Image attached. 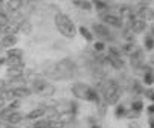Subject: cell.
I'll return each instance as SVG.
<instances>
[{
	"instance_id": "9a60e30c",
	"label": "cell",
	"mask_w": 154,
	"mask_h": 128,
	"mask_svg": "<svg viewBox=\"0 0 154 128\" xmlns=\"http://www.w3.org/2000/svg\"><path fill=\"white\" fill-rule=\"evenodd\" d=\"M21 6H23V0H6V9L8 11L17 12L18 9H21Z\"/></svg>"
},
{
	"instance_id": "4fadbf2b",
	"label": "cell",
	"mask_w": 154,
	"mask_h": 128,
	"mask_svg": "<svg viewBox=\"0 0 154 128\" xmlns=\"http://www.w3.org/2000/svg\"><path fill=\"white\" fill-rule=\"evenodd\" d=\"M18 26H20V32L21 34H25V35H29L32 32V25H31V21L28 18H21L20 21H17Z\"/></svg>"
},
{
	"instance_id": "30bf717a",
	"label": "cell",
	"mask_w": 154,
	"mask_h": 128,
	"mask_svg": "<svg viewBox=\"0 0 154 128\" xmlns=\"http://www.w3.org/2000/svg\"><path fill=\"white\" fill-rule=\"evenodd\" d=\"M0 41H2L3 49H11V47H15L18 38H17V35H5V37H2Z\"/></svg>"
},
{
	"instance_id": "7c38bea8",
	"label": "cell",
	"mask_w": 154,
	"mask_h": 128,
	"mask_svg": "<svg viewBox=\"0 0 154 128\" xmlns=\"http://www.w3.org/2000/svg\"><path fill=\"white\" fill-rule=\"evenodd\" d=\"M14 90V95H15V98L17 99H23V98H29L31 95H32V90H31V87H17V89H12Z\"/></svg>"
},
{
	"instance_id": "f546056e",
	"label": "cell",
	"mask_w": 154,
	"mask_h": 128,
	"mask_svg": "<svg viewBox=\"0 0 154 128\" xmlns=\"http://www.w3.org/2000/svg\"><path fill=\"white\" fill-rule=\"evenodd\" d=\"M41 95L45 96V98H52V96L55 95V87H54L52 84H48L46 89H45V92H43Z\"/></svg>"
},
{
	"instance_id": "ba28073f",
	"label": "cell",
	"mask_w": 154,
	"mask_h": 128,
	"mask_svg": "<svg viewBox=\"0 0 154 128\" xmlns=\"http://www.w3.org/2000/svg\"><path fill=\"white\" fill-rule=\"evenodd\" d=\"M48 84H49L48 81L37 78V79H34V81L31 82V90H32V93H38V95H41L43 92H45V89H46V85H48Z\"/></svg>"
},
{
	"instance_id": "d6a6232c",
	"label": "cell",
	"mask_w": 154,
	"mask_h": 128,
	"mask_svg": "<svg viewBox=\"0 0 154 128\" xmlns=\"http://www.w3.org/2000/svg\"><path fill=\"white\" fill-rule=\"evenodd\" d=\"M93 49H95V52L101 53V52H104V50L107 49V46H105V43H104V41H95Z\"/></svg>"
},
{
	"instance_id": "f1b7e54d",
	"label": "cell",
	"mask_w": 154,
	"mask_h": 128,
	"mask_svg": "<svg viewBox=\"0 0 154 128\" xmlns=\"http://www.w3.org/2000/svg\"><path fill=\"white\" fill-rule=\"evenodd\" d=\"M93 6H95L99 12L108 9V5H107V2H104V0H93Z\"/></svg>"
},
{
	"instance_id": "2e32d148",
	"label": "cell",
	"mask_w": 154,
	"mask_h": 128,
	"mask_svg": "<svg viewBox=\"0 0 154 128\" xmlns=\"http://www.w3.org/2000/svg\"><path fill=\"white\" fill-rule=\"evenodd\" d=\"M25 119H26V116H25L23 113H20V111L15 110V111H12L11 116L8 117V122L12 123V125H17V123H20L21 120H25Z\"/></svg>"
},
{
	"instance_id": "8d00e7d4",
	"label": "cell",
	"mask_w": 154,
	"mask_h": 128,
	"mask_svg": "<svg viewBox=\"0 0 154 128\" xmlns=\"http://www.w3.org/2000/svg\"><path fill=\"white\" fill-rule=\"evenodd\" d=\"M8 89V81L6 79H0V93H2L3 90Z\"/></svg>"
},
{
	"instance_id": "ac0fdd59",
	"label": "cell",
	"mask_w": 154,
	"mask_h": 128,
	"mask_svg": "<svg viewBox=\"0 0 154 128\" xmlns=\"http://www.w3.org/2000/svg\"><path fill=\"white\" fill-rule=\"evenodd\" d=\"M85 101H89V102H93V104H99V93L95 87H90L89 92H87V98Z\"/></svg>"
},
{
	"instance_id": "83f0119b",
	"label": "cell",
	"mask_w": 154,
	"mask_h": 128,
	"mask_svg": "<svg viewBox=\"0 0 154 128\" xmlns=\"http://www.w3.org/2000/svg\"><path fill=\"white\" fill-rule=\"evenodd\" d=\"M115 107H116V108H115V116L116 117H124L127 114V108H125L122 104H116Z\"/></svg>"
},
{
	"instance_id": "3957f363",
	"label": "cell",
	"mask_w": 154,
	"mask_h": 128,
	"mask_svg": "<svg viewBox=\"0 0 154 128\" xmlns=\"http://www.w3.org/2000/svg\"><path fill=\"white\" fill-rule=\"evenodd\" d=\"M99 18L104 25H108V26H115V28H121L122 26V18L116 14H112V12H107V11H101L99 12Z\"/></svg>"
},
{
	"instance_id": "1f68e13d",
	"label": "cell",
	"mask_w": 154,
	"mask_h": 128,
	"mask_svg": "<svg viewBox=\"0 0 154 128\" xmlns=\"http://www.w3.org/2000/svg\"><path fill=\"white\" fill-rule=\"evenodd\" d=\"M131 110H134V111H142L143 110V101H139V99H136V101H133L131 102Z\"/></svg>"
},
{
	"instance_id": "8992f818",
	"label": "cell",
	"mask_w": 154,
	"mask_h": 128,
	"mask_svg": "<svg viewBox=\"0 0 154 128\" xmlns=\"http://www.w3.org/2000/svg\"><path fill=\"white\" fill-rule=\"evenodd\" d=\"M6 75H8L9 79L23 78L25 76V66H9L6 69Z\"/></svg>"
},
{
	"instance_id": "9c48e42d",
	"label": "cell",
	"mask_w": 154,
	"mask_h": 128,
	"mask_svg": "<svg viewBox=\"0 0 154 128\" xmlns=\"http://www.w3.org/2000/svg\"><path fill=\"white\" fill-rule=\"evenodd\" d=\"M46 113H48V108H46V107H38V108L31 110V111L26 114V119H28V120H37V119L43 117Z\"/></svg>"
},
{
	"instance_id": "5bb4252c",
	"label": "cell",
	"mask_w": 154,
	"mask_h": 128,
	"mask_svg": "<svg viewBox=\"0 0 154 128\" xmlns=\"http://www.w3.org/2000/svg\"><path fill=\"white\" fill-rule=\"evenodd\" d=\"M107 56H108V55H107ZM108 64H110L113 69H116V70H121V69H124V66H125V62H124V59H122L121 56H108Z\"/></svg>"
},
{
	"instance_id": "ffe728a7",
	"label": "cell",
	"mask_w": 154,
	"mask_h": 128,
	"mask_svg": "<svg viewBox=\"0 0 154 128\" xmlns=\"http://www.w3.org/2000/svg\"><path fill=\"white\" fill-rule=\"evenodd\" d=\"M137 50V47H136V44H134V43H127V44H124L122 46V53H125V55H128V56H131V55H133L134 52Z\"/></svg>"
},
{
	"instance_id": "cb8c5ba5",
	"label": "cell",
	"mask_w": 154,
	"mask_h": 128,
	"mask_svg": "<svg viewBox=\"0 0 154 128\" xmlns=\"http://www.w3.org/2000/svg\"><path fill=\"white\" fill-rule=\"evenodd\" d=\"M6 64L9 66H25L23 64V58H17V56H6Z\"/></svg>"
},
{
	"instance_id": "44dd1931",
	"label": "cell",
	"mask_w": 154,
	"mask_h": 128,
	"mask_svg": "<svg viewBox=\"0 0 154 128\" xmlns=\"http://www.w3.org/2000/svg\"><path fill=\"white\" fill-rule=\"evenodd\" d=\"M0 96H2L6 102H11V101H14V99H17L15 98V95H14V90L11 89V87H8L6 90H3L2 93H0Z\"/></svg>"
},
{
	"instance_id": "4316f807",
	"label": "cell",
	"mask_w": 154,
	"mask_h": 128,
	"mask_svg": "<svg viewBox=\"0 0 154 128\" xmlns=\"http://www.w3.org/2000/svg\"><path fill=\"white\" fill-rule=\"evenodd\" d=\"M12 111H15V110H14V108H11L9 105L3 107V110L0 111V119H2V120H8V117L11 116V113H12Z\"/></svg>"
},
{
	"instance_id": "e575fe53",
	"label": "cell",
	"mask_w": 154,
	"mask_h": 128,
	"mask_svg": "<svg viewBox=\"0 0 154 128\" xmlns=\"http://www.w3.org/2000/svg\"><path fill=\"white\" fill-rule=\"evenodd\" d=\"M139 116H140V113L134 111V110H127V114H125V117H128V119H136Z\"/></svg>"
},
{
	"instance_id": "7402d4cb",
	"label": "cell",
	"mask_w": 154,
	"mask_h": 128,
	"mask_svg": "<svg viewBox=\"0 0 154 128\" xmlns=\"http://www.w3.org/2000/svg\"><path fill=\"white\" fill-rule=\"evenodd\" d=\"M52 122H54L52 119H40V120L34 122L32 128H49L52 125Z\"/></svg>"
},
{
	"instance_id": "60d3db41",
	"label": "cell",
	"mask_w": 154,
	"mask_h": 128,
	"mask_svg": "<svg viewBox=\"0 0 154 128\" xmlns=\"http://www.w3.org/2000/svg\"><path fill=\"white\" fill-rule=\"evenodd\" d=\"M5 104H6V101H5L2 96H0V108H3V107H5Z\"/></svg>"
},
{
	"instance_id": "d590c367",
	"label": "cell",
	"mask_w": 154,
	"mask_h": 128,
	"mask_svg": "<svg viewBox=\"0 0 154 128\" xmlns=\"http://www.w3.org/2000/svg\"><path fill=\"white\" fill-rule=\"evenodd\" d=\"M131 90L133 92H136V93H143V89L140 87V84L136 81V82H133V85H131Z\"/></svg>"
},
{
	"instance_id": "603a6c76",
	"label": "cell",
	"mask_w": 154,
	"mask_h": 128,
	"mask_svg": "<svg viewBox=\"0 0 154 128\" xmlns=\"http://www.w3.org/2000/svg\"><path fill=\"white\" fill-rule=\"evenodd\" d=\"M143 82L146 85H152L154 84V72L149 67H146V72L143 73Z\"/></svg>"
},
{
	"instance_id": "b9f144b4",
	"label": "cell",
	"mask_w": 154,
	"mask_h": 128,
	"mask_svg": "<svg viewBox=\"0 0 154 128\" xmlns=\"http://www.w3.org/2000/svg\"><path fill=\"white\" fill-rule=\"evenodd\" d=\"M149 128H154V119H149Z\"/></svg>"
},
{
	"instance_id": "e0dca14e",
	"label": "cell",
	"mask_w": 154,
	"mask_h": 128,
	"mask_svg": "<svg viewBox=\"0 0 154 128\" xmlns=\"http://www.w3.org/2000/svg\"><path fill=\"white\" fill-rule=\"evenodd\" d=\"M72 3L84 11H92L93 9V3L89 2V0H72Z\"/></svg>"
},
{
	"instance_id": "7bdbcfd3",
	"label": "cell",
	"mask_w": 154,
	"mask_h": 128,
	"mask_svg": "<svg viewBox=\"0 0 154 128\" xmlns=\"http://www.w3.org/2000/svg\"><path fill=\"white\" fill-rule=\"evenodd\" d=\"M2 34H3V29H2V28H0V35H2Z\"/></svg>"
},
{
	"instance_id": "6da1fadb",
	"label": "cell",
	"mask_w": 154,
	"mask_h": 128,
	"mask_svg": "<svg viewBox=\"0 0 154 128\" xmlns=\"http://www.w3.org/2000/svg\"><path fill=\"white\" fill-rule=\"evenodd\" d=\"M54 21H55V26H57V29H58V31H60V32H61L64 37H67V38H73V37L76 35L78 29H76L75 23L72 21V18H70V17H67L66 14H63V12L55 14Z\"/></svg>"
},
{
	"instance_id": "8fae6325",
	"label": "cell",
	"mask_w": 154,
	"mask_h": 128,
	"mask_svg": "<svg viewBox=\"0 0 154 128\" xmlns=\"http://www.w3.org/2000/svg\"><path fill=\"white\" fill-rule=\"evenodd\" d=\"M18 32H20V26L17 21H9L3 28V35H17Z\"/></svg>"
},
{
	"instance_id": "74e56055",
	"label": "cell",
	"mask_w": 154,
	"mask_h": 128,
	"mask_svg": "<svg viewBox=\"0 0 154 128\" xmlns=\"http://www.w3.org/2000/svg\"><path fill=\"white\" fill-rule=\"evenodd\" d=\"M0 128H14V125L9 123L8 120H3V122H0Z\"/></svg>"
},
{
	"instance_id": "d4e9b609",
	"label": "cell",
	"mask_w": 154,
	"mask_h": 128,
	"mask_svg": "<svg viewBox=\"0 0 154 128\" xmlns=\"http://www.w3.org/2000/svg\"><path fill=\"white\" fill-rule=\"evenodd\" d=\"M143 46H145L146 50H152V49H154V37H152L151 34L145 37V40H143Z\"/></svg>"
},
{
	"instance_id": "d6986e66",
	"label": "cell",
	"mask_w": 154,
	"mask_h": 128,
	"mask_svg": "<svg viewBox=\"0 0 154 128\" xmlns=\"http://www.w3.org/2000/svg\"><path fill=\"white\" fill-rule=\"evenodd\" d=\"M78 32L82 35V38L85 40V41H89V43H92L93 40H95V35H93V32L92 31H89L85 26H79L78 28Z\"/></svg>"
},
{
	"instance_id": "ee69618b",
	"label": "cell",
	"mask_w": 154,
	"mask_h": 128,
	"mask_svg": "<svg viewBox=\"0 0 154 128\" xmlns=\"http://www.w3.org/2000/svg\"><path fill=\"white\" fill-rule=\"evenodd\" d=\"M29 2H32V0H29Z\"/></svg>"
},
{
	"instance_id": "484cf974",
	"label": "cell",
	"mask_w": 154,
	"mask_h": 128,
	"mask_svg": "<svg viewBox=\"0 0 154 128\" xmlns=\"http://www.w3.org/2000/svg\"><path fill=\"white\" fill-rule=\"evenodd\" d=\"M6 56H17V58H23V50L18 47H11L6 52Z\"/></svg>"
},
{
	"instance_id": "4dcf8cb0",
	"label": "cell",
	"mask_w": 154,
	"mask_h": 128,
	"mask_svg": "<svg viewBox=\"0 0 154 128\" xmlns=\"http://www.w3.org/2000/svg\"><path fill=\"white\" fill-rule=\"evenodd\" d=\"M9 21H11V20H9V15H8L6 12H3V11H0V28L3 29V28L9 23Z\"/></svg>"
},
{
	"instance_id": "f35d334b",
	"label": "cell",
	"mask_w": 154,
	"mask_h": 128,
	"mask_svg": "<svg viewBox=\"0 0 154 128\" xmlns=\"http://www.w3.org/2000/svg\"><path fill=\"white\" fill-rule=\"evenodd\" d=\"M145 96L154 102V90H146V92H145Z\"/></svg>"
},
{
	"instance_id": "5b68a950",
	"label": "cell",
	"mask_w": 154,
	"mask_h": 128,
	"mask_svg": "<svg viewBox=\"0 0 154 128\" xmlns=\"http://www.w3.org/2000/svg\"><path fill=\"white\" fill-rule=\"evenodd\" d=\"M128 28L133 31V34H142L146 31L148 25H146V20H142V18H133L128 21Z\"/></svg>"
},
{
	"instance_id": "836d02e7",
	"label": "cell",
	"mask_w": 154,
	"mask_h": 128,
	"mask_svg": "<svg viewBox=\"0 0 154 128\" xmlns=\"http://www.w3.org/2000/svg\"><path fill=\"white\" fill-rule=\"evenodd\" d=\"M107 52H108V56H121V50L115 46H108Z\"/></svg>"
},
{
	"instance_id": "ab89813d",
	"label": "cell",
	"mask_w": 154,
	"mask_h": 128,
	"mask_svg": "<svg viewBox=\"0 0 154 128\" xmlns=\"http://www.w3.org/2000/svg\"><path fill=\"white\" fill-rule=\"evenodd\" d=\"M148 113H149V114H151V116H152V114H154V102H152V104H151V105H149V107H148Z\"/></svg>"
},
{
	"instance_id": "7a4b0ae2",
	"label": "cell",
	"mask_w": 154,
	"mask_h": 128,
	"mask_svg": "<svg viewBox=\"0 0 154 128\" xmlns=\"http://www.w3.org/2000/svg\"><path fill=\"white\" fill-rule=\"evenodd\" d=\"M92 32H93V35H96L101 41H112L113 40V37H112V32L108 31V28H107V25H104V23H93L92 25Z\"/></svg>"
},
{
	"instance_id": "52a82bcc",
	"label": "cell",
	"mask_w": 154,
	"mask_h": 128,
	"mask_svg": "<svg viewBox=\"0 0 154 128\" xmlns=\"http://www.w3.org/2000/svg\"><path fill=\"white\" fill-rule=\"evenodd\" d=\"M136 17L137 18H142V20H154V11L149 8V6H139L137 12H136Z\"/></svg>"
},
{
	"instance_id": "277c9868",
	"label": "cell",
	"mask_w": 154,
	"mask_h": 128,
	"mask_svg": "<svg viewBox=\"0 0 154 128\" xmlns=\"http://www.w3.org/2000/svg\"><path fill=\"white\" fill-rule=\"evenodd\" d=\"M89 89H90V85H87V84H84V82H75V84L72 85V93H73L75 98L85 101Z\"/></svg>"
}]
</instances>
